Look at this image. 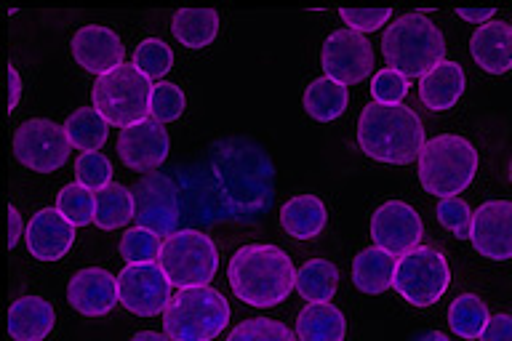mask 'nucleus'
Masks as SVG:
<instances>
[{
  "label": "nucleus",
  "mask_w": 512,
  "mask_h": 341,
  "mask_svg": "<svg viewBox=\"0 0 512 341\" xmlns=\"http://www.w3.org/2000/svg\"><path fill=\"white\" fill-rule=\"evenodd\" d=\"M174 182L182 219L198 227L259 222L272 206V160L246 136L208 144L198 158L176 168Z\"/></svg>",
  "instance_id": "f257e3e1"
},
{
  "label": "nucleus",
  "mask_w": 512,
  "mask_h": 341,
  "mask_svg": "<svg viewBox=\"0 0 512 341\" xmlns=\"http://www.w3.org/2000/svg\"><path fill=\"white\" fill-rule=\"evenodd\" d=\"M294 262L278 246L254 243L235 251L227 267V278L240 302L251 307H278L296 288Z\"/></svg>",
  "instance_id": "f03ea898"
},
{
  "label": "nucleus",
  "mask_w": 512,
  "mask_h": 341,
  "mask_svg": "<svg viewBox=\"0 0 512 341\" xmlns=\"http://www.w3.org/2000/svg\"><path fill=\"white\" fill-rule=\"evenodd\" d=\"M358 144L371 160L408 166L424 150V126L419 115L406 104L371 102L358 120Z\"/></svg>",
  "instance_id": "7ed1b4c3"
},
{
  "label": "nucleus",
  "mask_w": 512,
  "mask_h": 341,
  "mask_svg": "<svg viewBox=\"0 0 512 341\" xmlns=\"http://www.w3.org/2000/svg\"><path fill=\"white\" fill-rule=\"evenodd\" d=\"M382 54L390 70L408 80H422L438 64L446 62V38L422 11L403 14L384 30Z\"/></svg>",
  "instance_id": "20e7f679"
},
{
  "label": "nucleus",
  "mask_w": 512,
  "mask_h": 341,
  "mask_svg": "<svg viewBox=\"0 0 512 341\" xmlns=\"http://www.w3.org/2000/svg\"><path fill=\"white\" fill-rule=\"evenodd\" d=\"M478 150L470 139L456 134H440L424 144L419 155V182L430 195L446 200L456 198L475 179Z\"/></svg>",
  "instance_id": "39448f33"
},
{
  "label": "nucleus",
  "mask_w": 512,
  "mask_h": 341,
  "mask_svg": "<svg viewBox=\"0 0 512 341\" xmlns=\"http://www.w3.org/2000/svg\"><path fill=\"white\" fill-rule=\"evenodd\" d=\"M230 323V304L216 288H182L163 312V334L174 341H214Z\"/></svg>",
  "instance_id": "423d86ee"
},
{
  "label": "nucleus",
  "mask_w": 512,
  "mask_h": 341,
  "mask_svg": "<svg viewBox=\"0 0 512 341\" xmlns=\"http://www.w3.org/2000/svg\"><path fill=\"white\" fill-rule=\"evenodd\" d=\"M152 88L150 78L136 70V64H120L118 70L96 78L91 102L110 126L128 128L150 118Z\"/></svg>",
  "instance_id": "0eeeda50"
},
{
  "label": "nucleus",
  "mask_w": 512,
  "mask_h": 341,
  "mask_svg": "<svg viewBox=\"0 0 512 341\" xmlns=\"http://www.w3.org/2000/svg\"><path fill=\"white\" fill-rule=\"evenodd\" d=\"M158 264L171 280V286L200 288L208 286L219 267V251L214 240L200 230H179L163 240Z\"/></svg>",
  "instance_id": "6e6552de"
},
{
  "label": "nucleus",
  "mask_w": 512,
  "mask_h": 341,
  "mask_svg": "<svg viewBox=\"0 0 512 341\" xmlns=\"http://www.w3.org/2000/svg\"><path fill=\"white\" fill-rule=\"evenodd\" d=\"M451 286V270L438 248L419 246L400 256L392 288L414 307H432Z\"/></svg>",
  "instance_id": "1a4fd4ad"
},
{
  "label": "nucleus",
  "mask_w": 512,
  "mask_h": 341,
  "mask_svg": "<svg viewBox=\"0 0 512 341\" xmlns=\"http://www.w3.org/2000/svg\"><path fill=\"white\" fill-rule=\"evenodd\" d=\"M134 195V222L136 227L152 230L155 235H166L171 238L179 232L182 222V203H179V187H176L174 176L160 174H144L139 182L131 187Z\"/></svg>",
  "instance_id": "9d476101"
},
{
  "label": "nucleus",
  "mask_w": 512,
  "mask_h": 341,
  "mask_svg": "<svg viewBox=\"0 0 512 341\" xmlns=\"http://www.w3.org/2000/svg\"><path fill=\"white\" fill-rule=\"evenodd\" d=\"M70 147L67 131L64 126H56L54 120H24L14 131V158L38 174L59 171L70 158Z\"/></svg>",
  "instance_id": "9b49d317"
},
{
  "label": "nucleus",
  "mask_w": 512,
  "mask_h": 341,
  "mask_svg": "<svg viewBox=\"0 0 512 341\" xmlns=\"http://www.w3.org/2000/svg\"><path fill=\"white\" fill-rule=\"evenodd\" d=\"M120 304L139 318H155L171 304V280L160 264H126L118 275Z\"/></svg>",
  "instance_id": "f8f14e48"
},
{
  "label": "nucleus",
  "mask_w": 512,
  "mask_h": 341,
  "mask_svg": "<svg viewBox=\"0 0 512 341\" xmlns=\"http://www.w3.org/2000/svg\"><path fill=\"white\" fill-rule=\"evenodd\" d=\"M320 62H323L326 78L342 86H355L374 72V48L360 32L336 30L323 43Z\"/></svg>",
  "instance_id": "ddd939ff"
},
{
  "label": "nucleus",
  "mask_w": 512,
  "mask_h": 341,
  "mask_svg": "<svg viewBox=\"0 0 512 341\" xmlns=\"http://www.w3.org/2000/svg\"><path fill=\"white\" fill-rule=\"evenodd\" d=\"M424 235V224L414 208L390 200L376 208L371 216V238L379 248H384L392 256H406L414 248H419V240Z\"/></svg>",
  "instance_id": "4468645a"
},
{
  "label": "nucleus",
  "mask_w": 512,
  "mask_h": 341,
  "mask_svg": "<svg viewBox=\"0 0 512 341\" xmlns=\"http://www.w3.org/2000/svg\"><path fill=\"white\" fill-rule=\"evenodd\" d=\"M168 150H171L168 131L163 128V123L152 118L123 128L118 136V155L131 171H142V174L158 171L166 163Z\"/></svg>",
  "instance_id": "2eb2a0df"
},
{
  "label": "nucleus",
  "mask_w": 512,
  "mask_h": 341,
  "mask_svg": "<svg viewBox=\"0 0 512 341\" xmlns=\"http://www.w3.org/2000/svg\"><path fill=\"white\" fill-rule=\"evenodd\" d=\"M472 248L491 262L512 259V203L491 200L475 211L472 219Z\"/></svg>",
  "instance_id": "dca6fc26"
},
{
  "label": "nucleus",
  "mask_w": 512,
  "mask_h": 341,
  "mask_svg": "<svg viewBox=\"0 0 512 341\" xmlns=\"http://www.w3.org/2000/svg\"><path fill=\"white\" fill-rule=\"evenodd\" d=\"M67 302L86 318H104L115 310V304H120L118 278H112L102 267L80 270L78 275H72L67 286Z\"/></svg>",
  "instance_id": "f3484780"
},
{
  "label": "nucleus",
  "mask_w": 512,
  "mask_h": 341,
  "mask_svg": "<svg viewBox=\"0 0 512 341\" xmlns=\"http://www.w3.org/2000/svg\"><path fill=\"white\" fill-rule=\"evenodd\" d=\"M72 56L75 62L86 72L94 75H107V72L118 70L120 64H126V48L120 43V38L110 27H99V24H88L80 27L72 38Z\"/></svg>",
  "instance_id": "a211bd4d"
},
{
  "label": "nucleus",
  "mask_w": 512,
  "mask_h": 341,
  "mask_svg": "<svg viewBox=\"0 0 512 341\" xmlns=\"http://www.w3.org/2000/svg\"><path fill=\"white\" fill-rule=\"evenodd\" d=\"M24 243H27V251L40 262H56L75 243V227L59 214V208H43L27 224Z\"/></svg>",
  "instance_id": "6ab92c4d"
},
{
  "label": "nucleus",
  "mask_w": 512,
  "mask_h": 341,
  "mask_svg": "<svg viewBox=\"0 0 512 341\" xmlns=\"http://www.w3.org/2000/svg\"><path fill=\"white\" fill-rule=\"evenodd\" d=\"M470 54L480 70L502 75L512 70V24L488 22L470 38Z\"/></svg>",
  "instance_id": "aec40b11"
},
{
  "label": "nucleus",
  "mask_w": 512,
  "mask_h": 341,
  "mask_svg": "<svg viewBox=\"0 0 512 341\" xmlns=\"http://www.w3.org/2000/svg\"><path fill=\"white\" fill-rule=\"evenodd\" d=\"M54 307L40 296H22L8 310V334L14 341H43L54 328Z\"/></svg>",
  "instance_id": "412c9836"
},
{
  "label": "nucleus",
  "mask_w": 512,
  "mask_h": 341,
  "mask_svg": "<svg viewBox=\"0 0 512 341\" xmlns=\"http://www.w3.org/2000/svg\"><path fill=\"white\" fill-rule=\"evenodd\" d=\"M395 272H398V259L387 254L384 248H363L355 262H352V283L358 291L371 296L384 294L387 288L395 283Z\"/></svg>",
  "instance_id": "4be33fe9"
},
{
  "label": "nucleus",
  "mask_w": 512,
  "mask_h": 341,
  "mask_svg": "<svg viewBox=\"0 0 512 341\" xmlns=\"http://www.w3.org/2000/svg\"><path fill=\"white\" fill-rule=\"evenodd\" d=\"M464 86H467V80H464L462 64L443 62L430 75L422 78V83H419V99L432 112L451 110L459 102V96L464 94Z\"/></svg>",
  "instance_id": "5701e85b"
},
{
  "label": "nucleus",
  "mask_w": 512,
  "mask_h": 341,
  "mask_svg": "<svg viewBox=\"0 0 512 341\" xmlns=\"http://www.w3.org/2000/svg\"><path fill=\"white\" fill-rule=\"evenodd\" d=\"M326 222V206L315 195H296L280 208V227L296 240L315 238L323 232Z\"/></svg>",
  "instance_id": "b1692460"
},
{
  "label": "nucleus",
  "mask_w": 512,
  "mask_h": 341,
  "mask_svg": "<svg viewBox=\"0 0 512 341\" xmlns=\"http://www.w3.org/2000/svg\"><path fill=\"white\" fill-rule=\"evenodd\" d=\"M344 331L347 323L342 310H336L331 302L307 304L296 318L299 341H344Z\"/></svg>",
  "instance_id": "393cba45"
},
{
  "label": "nucleus",
  "mask_w": 512,
  "mask_h": 341,
  "mask_svg": "<svg viewBox=\"0 0 512 341\" xmlns=\"http://www.w3.org/2000/svg\"><path fill=\"white\" fill-rule=\"evenodd\" d=\"M171 32L184 48H206L219 32V14L214 8H179Z\"/></svg>",
  "instance_id": "a878e982"
},
{
  "label": "nucleus",
  "mask_w": 512,
  "mask_h": 341,
  "mask_svg": "<svg viewBox=\"0 0 512 341\" xmlns=\"http://www.w3.org/2000/svg\"><path fill=\"white\" fill-rule=\"evenodd\" d=\"M350 104V94H347V86L336 83L331 78H318L312 80L307 91H304V110L312 120L318 123H331L347 110Z\"/></svg>",
  "instance_id": "bb28decb"
},
{
  "label": "nucleus",
  "mask_w": 512,
  "mask_h": 341,
  "mask_svg": "<svg viewBox=\"0 0 512 341\" xmlns=\"http://www.w3.org/2000/svg\"><path fill=\"white\" fill-rule=\"evenodd\" d=\"M64 131L72 147L86 155V152H99L107 144L110 123L96 112V107H80L67 118Z\"/></svg>",
  "instance_id": "cd10ccee"
},
{
  "label": "nucleus",
  "mask_w": 512,
  "mask_h": 341,
  "mask_svg": "<svg viewBox=\"0 0 512 341\" xmlns=\"http://www.w3.org/2000/svg\"><path fill=\"white\" fill-rule=\"evenodd\" d=\"M134 219V195L123 184H110L107 190L96 192L94 224L99 230L110 232L126 227Z\"/></svg>",
  "instance_id": "c85d7f7f"
},
{
  "label": "nucleus",
  "mask_w": 512,
  "mask_h": 341,
  "mask_svg": "<svg viewBox=\"0 0 512 341\" xmlns=\"http://www.w3.org/2000/svg\"><path fill=\"white\" fill-rule=\"evenodd\" d=\"M336 286H339V270H336V264L326 262V259H312L296 275V291L310 304L334 299Z\"/></svg>",
  "instance_id": "c756f323"
},
{
  "label": "nucleus",
  "mask_w": 512,
  "mask_h": 341,
  "mask_svg": "<svg viewBox=\"0 0 512 341\" xmlns=\"http://www.w3.org/2000/svg\"><path fill=\"white\" fill-rule=\"evenodd\" d=\"M488 320H491V312L483 304V299H478L475 294H464L459 299L451 302L448 307V326L459 339L475 341L483 336Z\"/></svg>",
  "instance_id": "7c9ffc66"
},
{
  "label": "nucleus",
  "mask_w": 512,
  "mask_h": 341,
  "mask_svg": "<svg viewBox=\"0 0 512 341\" xmlns=\"http://www.w3.org/2000/svg\"><path fill=\"white\" fill-rule=\"evenodd\" d=\"M56 208L59 214L72 224V227H88L94 224L96 216V192L86 190L83 184H67L59 190V198H56Z\"/></svg>",
  "instance_id": "2f4dec72"
},
{
  "label": "nucleus",
  "mask_w": 512,
  "mask_h": 341,
  "mask_svg": "<svg viewBox=\"0 0 512 341\" xmlns=\"http://www.w3.org/2000/svg\"><path fill=\"white\" fill-rule=\"evenodd\" d=\"M163 251V240L152 230L144 227H134L120 238V256L126 259V264H152L160 259Z\"/></svg>",
  "instance_id": "473e14b6"
},
{
  "label": "nucleus",
  "mask_w": 512,
  "mask_h": 341,
  "mask_svg": "<svg viewBox=\"0 0 512 341\" xmlns=\"http://www.w3.org/2000/svg\"><path fill=\"white\" fill-rule=\"evenodd\" d=\"M134 64H136V70L142 72V75L155 80V78H163V75L171 70L174 54H171L168 43H163L160 38H147L136 46Z\"/></svg>",
  "instance_id": "72a5a7b5"
},
{
  "label": "nucleus",
  "mask_w": 512,
  "mask_h": 341,
  "mask_svg": "<svg viewBox=\"0 0 512 341\" xmlns=\"http://www.w3.org/2000/svg\"><path fill=\"white\" fill-rule=\"evenodd\" d=\"M227 341H299V336L280 320L251 318L235 326Z\"/></svg>",
  "instance_id": "f704fd0d"
},
{
  "label": "nucleus",
  "mask_w": 512,
  "mask_h": 341,
  "mask_svg": "<svg viewBox=\"0 0 512 341\" xmlns=\"http://www.w3.org/2000/svg\"><path fill=\"white\" fill-rule=\"evenodd\" d=\"M75 176L86 190L102 192L112 184V163L102 152H86L75 160Z\"/></svg>",
  "instance_id": "c9c22d12"
},
{
  "label": "nucleus",
  "mask_w": 512,
  "mask_h": 341,
  "mask_svg": "<svg viewBox=\"0 0 512 341\" xmlns=\"http://www.w3.org/2000/svg\"><path fill=\"white\" fill-rule=\"evenodd\" d=\"M184 107H187V99H184L182 88L174 86V83H155L150 99V118L158 120V123H171V120L182 118Z\"/></svg>",
  "instance_id": "e433bc0d"
},
{
  "label": "nucleus",
  "mask_w": 512,
  "mask_h": 341,
  "mask_svg": "<svg viewBox=\"0 0 512 341\" xmlns=\"http://www.w3.org/2000/svg\"><path fill=\"white\" fill-rule=\"evenodd\" d=\"M438 222L451 230L459 240H470L472 235V219H475V211H470V206L464 203L462 198H446L438 203Z\"/></svg>",
  "instance_id": "4c0bfd02"
},
{
  "label": "nucleus",
  "mask_w": 512,
  "mask_h": 341,
  "mask_svg": "<svg viewBox=\"0 0 512 341\" xmlns=\"http://www.w3.org/2000/svg\"><path fill=\"white\" fill-rule=\"evenodd\" d=\"M371 96L379 104H403V99L408 96V78H403L400 72L390 70V67L376 72L374 83H371Z\"/></svg>",
  "instance_id": "58836bf2"
},
{
  "label": "nucleus",
  "mask_w": 512,
  "mask_h": 341,
  "mask_svg": "<svg viewBox=\"0 0 512 341\" xmlns=\"http://www.w3.org/2000/svg\"><path fill=\"white\" fill-rule=\"evenodd\" d=\"M339 14H342V22H347L350 30L366 35V32L379 30L390 19L392 11L390 8H342Z\"/></svg>",
  "instance_id": "ea45409f"
},
{
  "label": "nucleus",
  "mask_w": 512,
  "mask_h": 341,
  "mask_svg": "<svg viewBox=\"0 0 512 341\" xmlns=\"http://www.w3.org/2000/svg\"><path fill=\"white\" fill-rule=\"evenodd\" d=\"M478 341H512V315H494Z\"/></svg>",
  "instance_id": "a19ab883"
},
{
  "label": "nucleus",
  "mask_w": 512,
  "mask_h": 341,
  "mask_svg": "<svg viewBox=\"0 0 512 341\" xmlns=\"http://www.w3.org/2000/svg\"><path fill=\"white\" fill-rule=\"evenodd\" d=\"M456 14L462 16L464 22H475V24L480 22V27H483V24H488L491 19H494L496 8H480V11L478 8H459Z\"/></svg>",
  "instance_id": "79ce46f5"
},
{
  "label": "nucleus",
  "mask_w": 512,
  "mask_h": 341,
  "mask_svg": "<svg viewBox=\"0 0 512 341\" xmlns=\"http://www.w3.org/2000/svg\"><path fill=\"white\" fill-rule=\"evenodd\" d=\"M19 238H22V216L14 206H8V246L16 248Z\"/></svg>",
  "instance_id": "37998d69"
},
{
  "label": "nucleus",
  "mask_w": 512,
  "mask_h": 341,
  "mask_svg": "<svg viewBox=\"0 0 512 341\" xmlns=\"http://www.w3.org/2000/svg\"><path fill=\"white\" fill-rule=\"evenodd\" d=\"M8 83H11V96H8V112H14L19 107V96H22V78L16 67H8Z\"/></svg>",
  "instance_id": "c03bdc74"
},
{
  "label": "nucleus",
  "mask_w": 512,
  "mask_h": 341,
  "mask_svg": "<svg viewBox=\"0 0 512 341\" xmlns=\"http://www.w3.org/2000/svg\"><path fill=\"white\" fill-rule=\"evenodd\" d=\"M131 341H174L171 336L166 334H152V331H139Z\"/></svg>",
  "instance_id": "a18cd8bd"
},
{
  "label": "nucleus",
  "mask_w": 512,
  "mask_h": 341,
  "mask_svg": "<svg viewBox=\"0 0 512 341\" xmlns=\"http://www.w3.org/2000/svg\"><path fill=\"white\" fill-rule=\"evenodd\" d=\"M414 341H448V336L440 334V331H427V334L416 336Z\"/></svg>",
  "instance_id": "49530a36"
},
{
  "label": "nucleus",
  "mask_w": 512,
  "mask_h": 341,
  "mask_svg": "<svg viewBox=\"0 0 512 341\" xmlns=\"http://www.w3.org/2000/svg\"><path fill=\"white\" fill-rule=\"evenodd\" d=\"M510 182H512V163H510Z\"/></svg>",
  "instance_id": "de8ad7c7"
}]
</instances>
